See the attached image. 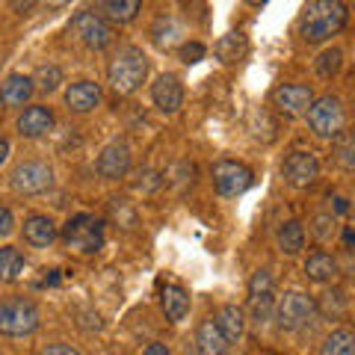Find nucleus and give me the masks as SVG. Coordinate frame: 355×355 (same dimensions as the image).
<instances>
[{"label": "nucleus", "instance_id": "obj_1", "mask_svg": "<svg viewBox=\"0 0 355 355\" xmlns=\"http://www.w3.org/2000/svg\"><path fill=\"white\" fill-rule=\"evenodd\" d=\"M349 21V9L343 0H311L299 21V33L308 44H320L340 33Z\"/></svg>", "mask_w": 355, "mask_h": 355}, {"label": "nucleus", "instance_id": "obj_2", "mask_svg": "<svg viewBox=\"0 0 355 355\" xmlns=\"http://www.w3.org/2000/svg\"><path fill=\"white\" fill-rule=\"evenodd\" d=\"M146 74H148L146 53L139 48H133V44H125V48H119L116 57L110 60L107 80L116 95H133L142 86V80H146Z\"/></svg>", "mask_w": 355, "mask_h": 355}, {"label": "nucleus", "instance_id": "obj_3", "mask_svg": "<svg viewBox=\"0 0 355 355\" xmlns=\"http://www.w3.org/2000/svg\"><path fill=\"white\" fill-rule=\"evenodd\" d=\"M39 329V308L30 299H9L0 302V335L27 338Z\"/></svg>", "mask_w": 355, "mask_h": 355}, {"label": "nucleus", "instance_id": "obj_4", "mask_svg": "<svg viewBox=\"0 0 355 355\" xmlns=\"http://www.w3.org/2000/svg\"><path fill=\"white\" fill-rule=\"evenodd\" d=\"M308 125H311V130H314L317 137H323V139L340 137L343 128H347V113H343V104L338 101V98H331V95H323V98H317V101H311V107H308Z\"/></svg>", "mask_w": 355, "mask_h": 355}, {"label": "nucleus", "instance_id": "obj_5", "mask_svg": "<svg viewBox=\"0 0 355 355\" xmlns=\"http://www.w3.org/2000/svg\"><path fill=\"white\" fill-rule=\"evenodd\" d=\"M62 240L69 243V249H77L83 254H95L104 246V234H101V222L89 214H77L65 222L62 228Z\"/></svg>", "mask_w": 355, "mask_h": 355}, {"label": "nucleus", "instance_id": "obj_6", "mask_svg": "<svg viewBox=\"0 0 355 355\" xmlns=\"http://www.w3.org/2000/svg\"><path fill=\"white\" fill-rule=\"evenodd\" d=\"M314 314H317V302L302 291H287L282 296L279 308H275V317H279V326L284 331H296L308 326L314 320Z\"/></svg>", "mask_w": 355, "mask_h": 355}, {"label": "nucleus", "instance_id": "obj_7", "mask_svg": "<svg viewBox=\"0 0 355 355\" xmlns=\"http://www.w3.org/2000/svg\"><path fill=\"white\" fill-rule=\"evenodd\" d=\"M51 184H53V169L42 160H27L15 166L12 172V190L18 196H39L44 190H51Z\"/></svg>", "mask_w": 355, "mask_h": 355}, {"label": "nucleus", "instance_id": "obj_8", "mask_svg": "<svg viewBox=\"0 0 355 355\" xmlns=\"http://www.w3.org/2000/svg\"><path fill=\"white\" fill-rule=\"evenodd\" d=\"M214 187H216L219 196L234 198L252 187V169L237 163V160H219L214 166Z\"/></svg>", "mask_w": 355, "mask_h": 355}, {"label": "nucleus", "instance_id": "obj_9", "mask_svg": "<svg viewBox=\"0 0 355 355\" xmlns=\"http://www.w3.org/2000/svg\"><path fill=\"white\" fill-rule=\"evenodd\" d=\"M282 175L291 187L305 190V187H311L320 178V163L311 151H291L282 163Z\"/></svg>", "mask_w": 355, "mask_h": 355}, {"label": "nucleus", "instance_id": "obj_10", "mask_svg": "<svg viewBox=\"0 0 355 355\" xmlns=\"http://www.w3.org/2000/svg\"><path fill=\"white\" fill-rule=\"evenodd\" d=\"M71 30L77 33V39L92 51H104L107 44L113 42V27L95 12H77L71 21Z\"/></svg>", "mask_w": 355, "mask_h": 355}, {"label": "nucleus", "instance_id": "obj_11", "mask_svg": "<svg viewBox=\"0 0 355 355\" xmlns=\"http://www.w3.org/2000/svg\"><path fill=\"white\" fill-rule=\"evenodd\" d=\"M130 172V148L125 142H113L98 154V175L107 178V181H119Z\"/></svg>", "mask_w": 355, "mask_h": 355}, {"label": "nucleus", "instance_id": "obj_12", "mask_svg": "<svg viewBox=\"0 0 355 355\" xmlns=\"http://www.w3.org/2000/svg\"><path fill=\"white\" fill-rule=\"evenodd\" d=\"M272 101H275V107H279L282 113L296 116V113H305V110L311 107L314 92H311V86H305V83H287V86L275 89Z\"/></svg>", "mask_w": 355, "mask_h": 355}, {"label": "nucleus", "instance_id": "obj_13", "mask_svg": "<svg viewBox=\"0 0 355 355\" xmlns=\"http://www.w3.org/2000/svg\"><path fill=\"white\" fill-rule=\"evenodd\" d=\"M151 98L160 113H178L184 104V86L175 74H163V77H157V83H154Z\"/></svg>", "mask_w": 355, "mask_h": 355}, {"label": "nucleus", "instance_id": "obj_14", "mask_svg": "<svg viewBox=\"0 0 355 355\" xmlns=\"http://www.w3.org/2000/svg\"><path fill=\"white\" fill-rule=\"evenodd\" d=\"M101 86L92 83V80H77L69 86V92H65V104H69L71 113H92V110L101 104Z\"/></svg>", "mask_w": 355, "mask_h": 355}, {"label": "nucleus", "instance_id": "obj_15", "mask_svg": "<svg viewBox=\"0 0 355 355\" xmlns=\"http://www.w3.org/2000/svg\"><path fill=\"white\" fill-rule=\"evenodd\" d=\"M51 128H53V113L42 104H33L18 116V133L27 139L44 137V133H51Z\"/></svg>", "mask_w": 355, "mask_h": 355}, {"label": "nucleus", "instance_id": "obj_16", "mask_svg": "<svg viewBox=\"0 0 355 355\" xmlns=\"http://www.w3.org/2000/svg\"><path fill=\"white\" fill-rule=\"evenodd\" d=\"M33 92H36V86H33V77H27V74H9L6 80L0 83V104L21 107L24 101H30Z\"/></svg>", "mask_w": 355, "mask_h": 355}, {"label": "nucleus", "instance_id": "obj_17", "mask_svg": "<svg viewBox=\"0 0 355 355\" xmlns=\"http://www.w3.org/2000/svg\"><path fill=\"white\" fill-rule=\"evenodd\" d=\"M214 323L228 343H237L243 338V331H246V314H243V308H237V305H222L216 311Z\"/></svg>", "mask_w": 355, "mask_h": 355}, {"label": "nucleus", "instance_id": "obj_18", "mask_svg": "<svg viewBox=\"0 0 355 355\" xmlns=\"http://www.w3.org/2000/svg\"><path fill=\"white\" fill-rule=\"evenodd\" d=\"M160 305H163V314L172 320V323H181V320L190 314V293L178 284H166L160 291Z\"/></svg>", "mask_w": 355, "mask_h": 355}, {"label": "nucleus", "instance_id": "obj_19", "mask_svg": "<svg viewBox=\"0 0 355 355\" xmlns=\"http://www.w3.org/2000/svg\"><path fill=\"white\" fill-rule=\"evenodd\" d=\"M24 240L33 249H48L53 240H57V225H53L51 216H30L24 222Z\"/></svg>", "mask_w": 355, "mask_h": 355}, {"label": "nucleus", "instance_id": "obj_20", "mask_svg": "<svg viewBox=\"0 0 355 355\" xmlns=\"http://www.w3.org/2000/svg\"><path fill=\"white\" fill-rule=\"evenodd\" d=\"M196 349L198 355H225L228 349V340L222 338V331L216 329L214 320H205L196 331Z\"/></svg>", "mask_w": 355, "mask_h": 355}, {"label": "nucleus", "instance_id": "obj_21", "mask_svg": "<svg viewBox=\"0 0 355 355\" xmlns=\"http://www.w3.org/2000/svg\"><path fill=\"white\" fill-rule=\"evenodd\" d=\"M246 51H249V42L243 33H225L216 44H214V53H216V60L219 62H225V65H234L240 62L243 57H246Z\"/></svg>", "mask_w": 355, "mask_h": 355}, {"label": "nucleus", "instance_id": "obj_22", "mask_svg": "<svg viewBox=\"0 0 355 355\" xmlns=\"http://www.w3.org/2000/svg\"><path fill=\"white\" fill-rule=\"evenodd\" d=\"M305 275H308L311 282L326 284V282H331V279L338 275V261L331 258V254H326V252L308 254V261H305Z\"/></svg>", "mask_w": 355, "mask_h": 355}, {"label": "nucleus", "instance_id": "obj_23", "mask_svg": "<svg viewBox=\"0 0 355 355\" xmlns=\"http://www.w3.org/2000/svg\"><path fill=\"white\" fill-rule=\"evenodd\" d=\"M275 240H279V249L284 254H299V252H302V246H305V228H302V222H296V219L282 222Z\"/></svg>", "mask_w": 355, "mask_h": 355}, {"label": "nucleus", "instance_id": "obj_24", "mask_svg": "<svg viewBox=\"0 0 355 355\" xmlns=\"http://www.w3.org/2000/svg\"><path fill=\"white\" fill-rule=\"evenodd\" d=\"M139 9H142V0H104L101 3V12L113 24H130L139 15Z\"/></svg>", "mask_w": 355, "mask_h": 355}, {"label": "nucleus", "instance_id": "obj_25", "mask_svg": "<svg viewBox=\"0 0 355 355\" xmlns=\"http://www.w3.org/2000/svg\"><path fill=\"white\" fill-rule=\"evenodd\" d=\"M24 272V254L15 246H3L0 249V282H18Z\"/></svg>", "mask_w": 355, "mask_h": 355}, {"label": "nucleus", "instance_id": "obj_26", "mask_svg": "<svg viewBox=\"0 0 355 355\" xmlns=\"http://www.w3.org/2000/svg\"><path fill=\"white\" fill-rule=\"evenodd\" d=\"M320 355H355V335L349 329H338L326 338Z\"/></svg>", "mask_w": 355, "mask_h": 355}, {"label": "nucleus", "instance_id": "obj_27", "mask_svg": "<svg viewBox=\"0 0 355 355\" xmlns=\"http://www.w3.org/2000/svg\"><path fill=\"white\" fill-rule=\"evenodd\" d=\"M275 311V296L272 293H258V296H249V317L254 326H263L266 320L272 317Z\"/></svg>", "mask_w": 355, "mask_h": 355}, {"label": "nucleus", "instance_id": "obj_28", "mask_svg": "<svg viewBox=\"0 0 355 355\" xmlns=\"http://www.w3.org/2000/svg\"><path fill=\"white\" fill-rule=\"evenodd\" d=\"M110 219L119 222L121 228H133L139 216H137V207H133L130 202H125V198H113V202H110Z\"/></svg>", "mask_w": 355, "mask_h": 355}, {"label": "nucleus", "instance_id": "obj_29", "mask_svg": "<svg viewBox=\"0 0 355 355\" xmlns=\"http://www.w3.org/2000/svg\"><path fill=\"white\" fill-rule=\"evenodd\" d=\"M340 62H343V53L338 48H331V51H323L317 57V74L320 77H335L340 71Z\"/></svg>", "mask_w": 355, "mask_h": 355}, {"label": "nucleus", "instance_id": "obj_30", "mask_svg": "<svg viewBox=\"0 0 355 355\" xmlns=\"http://www.w3.org/2000/svg\"><path fill=\"white\" fill-rule=\"evenodd\" d=\"M33 83H36V89H42V92H53V89L62 83V71L57 69V65H42Z\"/></svg>", "mask_w": 355, "mask_h": 355}, {"label": "nucleus", "instance_id": "obj_31", "mask_svg": "<svg viewBox=\"0 0 355 355\" xmlns=\"http://www.w3.org/2000/svg\"><path fill=\"white\" fill-rule=\"evenodd\" d=\"M272 291H275V279H272L270 270H258V272L252 275V282H249V296L272 293Z\"/></svg>", "mask_w": 355, "mask_h": 355}, {"label": "nucleus", "instance_id": "obj_32", "mask_svg": "<svg viewBox=\"0 0 355 355\" xmlns=\"http://www.w3.org/2000/svg\"><path fill=\"white\" fill-rule=\"evenodd\" d=\"M323 311L331 317H340L343 311H347V296H343V291H329L323 299Z\"/></svg>", "mask_w": 355, "mask_h": 355}, {"label": "nucleus", "instance_id": "obj_33", "mask_svg": "<svg viewBox=\"0 0 355 355\" xmlns=\"http://www.w3.org/2000/svg\"><path fill=\"white\" fill-rule=\"evenodd\" d=\"M205 53H207V48H205L202 42H187V44H181L178 57H181L187 65H196L198 60H205Z\"/></svg>", "mask_w": 355, "mask_h": 355}, {"label": "nucleus", "instance_id": "obj_34", "mask_svg": "<svg viewBox=\"0 0 355 355\" xmlns=\"http://www.w3.org/2000/svg\"><path fill=\"white\" fill-rule=\"evenodd\" d=\"M338 160H340L343 169H352V163H355L352 160V137L347 130L340 133V142H338Z\"/></svg>", "mask_w": 355, "mask_h": 355}, {"label": "nucleus", "instance_id": "obj_35", "mask_svg": "<svg viewBox=\"0 0 355 355\" xmlns=\"http://www.w3.org/2000/svg\"><path fill=\"white\" fill-rule=\"evenodd\" d=\"M15 231V216H12V210L0 205V237H9Z\"/></svg>", "mask_w": 355, "mask_h": 355}, {"label": "nucleus", "instance_id": "obj_36", "mask_svg": "<svg viewBox=\"0 0 355 355\" xmlns=\"http://www.w3.org/2000/svg\"><path fill=\"white\" fill-rule=\"evenodd\" d=\"M42 355H80V349L71 347V343H51V347H44Z\"/></svg>", "mask_w": 355, "mask_h": 355}, {"label": "nucleus", "instance_id": "obj_37", "mask_svg": "<svg viewBox=\"0 0 355 355\" xmlns=\"http://www.w3.org/2000/svg\"><path fill=\"white\" fill-rule=\"evenodd\" d=\"M326 225H329V216H320V219H317V237H320V240H329V237H331V231H329Z\"/></svg>", "mask_w": 355, "mask_h": 355}, {"label": "nucleus", "instance_id": "obj_38", "mask_svg": "<svg viewBox=\"0 0 355 355\" xmlns=\"http://www.w3.org/2000/svg\"><path fill=\"white\" fill-rule=\"evenodd\" d=\"M33 3H36V0H12V9L18 15H27L30 9H33Z\"/></svg>", "mask_w": 355, "mask_h": 355}, {"label": "nucleus", "instance_id": "obj_39", "mask_svg": "<svg viewBox=\"0 0 355 355\" xmlns=\"http://www.w3.org/2000/svg\"><path fill=\"white\" fill-rule=\"evenodd\" d=\"M36 3H42L44 9H62V6H69L71 0H36Z\"/></svg>", "mask_w": 355, "mask_h": 355}, {"label": "nucleus", "instance_id": "obj_40", "mask_svg": "<svg viewBox=\"0 0 355 355\" xmlns=\"http://www.w3.org/2000/svg\"><path fill=\"white\" fill-rule=\"evenodd\" d=\"M142 355H169V349H166L163 343H151V347L142 349Z\"/></svg>", "mask_w": 355, "mask_h": 355}, {"label": "nucleus", "instance_id": "obj_41", "mask_svg": "<svg viewBox=\"0 0 355 355\" xmlns=\"http://www.w3.org/2000/svg\"><path fill=\"white\" fill-rule=\"evenodd\" d=\"M6 157H9V139H6V137H0V166L6 163Z\"/></svg>", "mask_w": 355, "mask_h": 355}, {"label": "nucleus", "instance_id": "obj_42", "mask_svg": "<svg viewBox=\"0 0 355 355\" xmlns=\"http://www.w3.org/2000/svg\"><path fill=\"white\" fill-rule=\"evenodd\" d=\"M249 3H252V6H261V3H266V0H249Z\"/></svg>", "mask_w": 355, "mask_h": 355}]
</instances>
